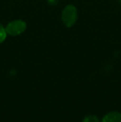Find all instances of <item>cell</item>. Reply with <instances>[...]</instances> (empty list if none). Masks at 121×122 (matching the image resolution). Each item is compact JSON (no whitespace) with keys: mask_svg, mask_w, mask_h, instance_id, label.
<instances>
[{"mask_svg":"<svg viewBox=\"0 0 121 122\" xmlns=\"http://www.w3.org/2000/svg\"><path fill=\"white\" fill-rule=\"evenodd\" d=\"M77 9L74 5L70 4L65 7L61 13V20L66 27H72L77 21Z\"/></svg>","mask_w":121,"mask_h":122,"instance_id":"cell-1","label":"cell"},{"mask_svg":"<svg viewBox=\"0 0 121 122\" xmlns=\"http://www.w3.org/2000/svg\"><path fill=\"white\" fill-rule=\"evenodd\" d=\"M27 29V23L23 20L17 19L11 21L9 23H8L5 27V30L8 35L12 37H16L23 32H25Z\"/></svg>","mask_w":121,"mask_h":122,"instance_id":"cell-2","label":"cell"},{"mask_svg":"<svg viewBox=\"0 0 121 122\" xmlns=\"http://www.w3.org/2000/svg\"><path fill=\"white\" fill-rule=\"evenodd\" d=\"M101 122H121V113L118 111H111L105 115Z\"/></svg>","mask_w":121,"mask_h":122,"instance_id":"cell-3","label":"cell"},{"mask_svg":"<svg viewBox=\"0 0 121 122\" xmlns=\"http://www.w3.org/2000/svg\"><path fill=\"white\" fill-rule=\"evenodd\" d=\"M7 35L8 34L6 32V30H5V27L0 23V44L5 41Z\"/></svg>","mask_w":121,"mask_h":122,"instance_id":"cell-4","label":"cell"},{"mask_svg":"<svg viewBox=\"0 0 121 122\" xmlns=\"http://www.w3.org/2000/svg\"><path fill=\"white\" fill-rule=\"evenodd\" d=\"M83 122H100V120L96 116L94 115H89L86 116L83 120Z\"/></svg>","mask_w":121,"mask_h":122,"instance_id":"cell-5","label":"cell"},{"mask_svg":"<svg viewBox=\"0 0 121 122\" xmlns=\"http://www.w3.org/2000/svg\"><path fill=\"white\" fill-rule=\"evenodd\" d=\"M47 1L51 6H56V5L58 3L59 0H47Z\"/></svg>","mask_w":121,"mask_h":122,"instance_id":"cell-6","label":"cell"},{"mask_svg":"<svg viewBox=\"0 0 121 122\" xmlns=\"http://www.w3.org/2000/svg\"><path fill=\"white\" fill-rule=\"evenodd\" d=\"M120 3H121V0H120Z\"/></svg>","mask_w":121,"mask_h":122,"instance_id":"cell-7","label":"cell"}]
</instances>
